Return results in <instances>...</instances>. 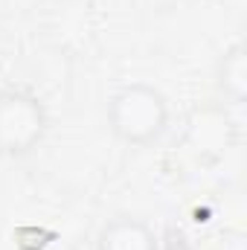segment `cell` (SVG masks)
Listing matches in <instances>:
<instances>
[{"label": "cell", "mask_w": 247, "mask_h": 250, "mask_svg": "<svg viewBox=\"0 0 247 250\" xmlns=\"http://www.w3.org/2000/svg\"><path fill=\"white\" fill-rule=\"evenodd\" d=\"M108 128L128 146H151L169 128V102L154 84L131 82L108 102Z\"/></svg>", "instance_id": "6da1fadb"}, {"label": "cell", "mask_w": 247, "mask_h": 250, "mask_svg": "<svg viewBox=\"0 0 247 250\" xmlns=\"http://www.w3.org/2000/svg\"><path fill=\"white\" fill-rule=\"evenodd\" d=\"M50 131V114L35 93L3 90L0 93V154L26 157Z\"/></svg>", "instance_id": "7a4b0ae2"}, {"label": "cell", "mask_w": 247, "mask_h": 250, "mask_svg": "<svg viewBox=\"0 0 247 250\" xmlns=\"http://www.w3.org/2000/svg\"><path fill=\"white\" fill-rule=\"evenodd\" d=\"M96 250H160L154 230L140 218H114L99 230Z\"/></svg>", "instance_id": "3957f363"}, {"label": "cell", "mask_w": 247, "mask_h": 250, "mask_svg": "<svg viewBox=\"0 0 247 250\" xmlns=\"http://www.w3.org/2000/svg\"><path fill=\"white\" fill-rule=\"evenodd\" d=\"M215 84H218V90L233 105H242L245 102V96H247V56H245V47L242 44H233L218 59Z\"/></svg>", "instance_id": "277c9868"}]
</instances>
